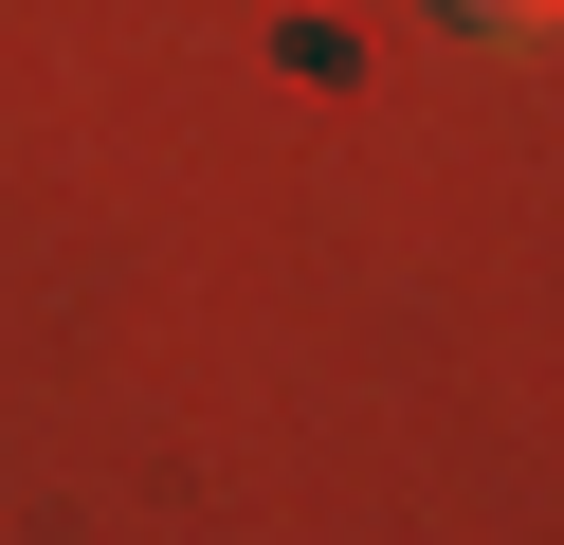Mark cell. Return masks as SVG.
<instances>
[{
    "label": "cell",
    "mask_w": 564,
    "mask_h": 545,
    "mask_svg": "<svg viewBox=\"0 0 564 545\" xmlns=\"http://www.w3.org/2000/svg\"><path fill=\"white\" fill-rule=\"evenodd\" d=\"M455 36H491V55H528V36H546V0H437Z\"/></svg>",
    "instance_id": "obj_1"
}]
</instances>
